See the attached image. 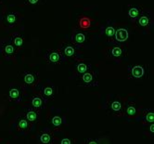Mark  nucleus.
Instances as JSON below:
<instances>
[{
	"label": "nucleus",
	"mask_w": 154,
	"mask_h": 144,
	"mask_svg": "<svg viewBox=\"0 0 154 144\" xmlns=\"http://www.w3.org/2000/svg\"><path fill=\"white\" fill-rule=\"evenodd\" d=\"M141 7H132L128 9V15L132 19H137V16L141 13Z\"/></svg>",
	"instance_id": "nucleus-25"
},
{
	"label": "nucleus",
	"mask_w": 154,
	"mask_h": 144,
	"mask_svg": "<svg viewBox=\"0 0 154 144\" xmlns=\"http://www.w3.org/2000/svg\"><path fill=\"white\" fill-rule=\"evenodd\" d=\"M142 120L144 124H153L154 123V113L151 109H147L142 114Z\"/></svg>",
	"instance_id": "nucleus-23"
},
{
	"label": "nucleus",
	"mask_w": 154,
	"mask_h": 144,
	"mask_svg": "<svg viewBox=\"0 0 154 144\" xmlns=\"http://www.w3.org/2000/svg\"><path fill=\"white\" fill-rule=\"evenodd\" d=\"M129 38V32L127 29L125 28H119L118 30H116L115 32V36H114V40H115V44H122L125 43L128 40Z\"/></svg>",
	"instance_id": "nucleus-20"
},
{
	"label": "nucleus",
	"mask_w": 154,
	"mask_h": 144,
	"mask_svg": "<svg viewBox=\"0 0 154 144\" xmlns=\"http://www.w3.org/2000/svg\"><path fill=\"white\" fill-rule=\"evenodd\" d=\"M135 20H136V23L137 26L147 27V26L150 25V23H151L152 15L149 11L143 10V11H141V13L137 16V18Z\"/></svg>",
	"instance_id": "nucleus-17"
},
{
	"label": "nucleus",
	"mask_w": 154,
	"mask_h": 144,
	"mask_svg": "<svg viewBox=\"0 0 154 144\" xmlns=\"http://www.w3.org/2000/svg\"><path fill=\"white\" fill-rule=\"evenodd\" d=\"M81 84L84 86H97L98 85V74L97 71H90L79 76Z\"/></svg>",
	"instance_id": "nucleus-7"
},
{
	"label": "nucleus",
	"mask_w": 154,
	"mask_h": 144,
	"mask_svg": "<svg viewBox=\"0 0 154 144\" xmlns=\"http://www.w3.org/2000/svg\"><path fill=\"white\" fill-rule=\"evenodd\" d=\"M87 39H88V36L86 35L85 32L77 31L72 36V41L71 42L76 48L80 49L82 46H84L85 44L87 42Z\"/></svg>",
	"instance_id": "nucleus-15"
},
{
	"label": "nucleus",
	"mask_w": 154,
	"mask_h": 144,
	"mask_svg": "<svg viewBox=\"0 0 154 144\" xmlns=\"http://www.w3.org/2000/svg\"><path fill=\"white\" fill-rule=\"evenodd\" d=\"M138 114V109L135 102H125V114L130 118H134Z\"/></svg>",
	"instance_id": "nucleus-21"
},
{
	"label": "nucleus",
	"mask_w": 154,
	"mask_h": 144,
	"mask_svg": "<svg viewBox=\"0 0 154 144\" xmlns=\"http://www.w3.org/2000/svg\"><path fill=\"white\" fill-rule=\"evenodd\" d=\"M77 49H78V48H76L72 42L63 43L60 48V51L66 60H67V58H73L74 56H76Z\"/></svg>",
	"instance_id": "nucleus-12"
},
{
	"label": "nucleus",
	"mask_w": 154,
	"mask_h": 144,
	"mask_svg": "<svg viewBox=\"0 0 154 144\" xmlns=\"http://www.w3.org/2000/svg\"><path fill=\"white\" fill-rule=\"evenodd\" d=\"M15 127L17 128V130L23 134H27V133L31 132L32 129H34V126H32L30 122L25 118V116L23 115H20L17 120H16V123H15Z\"/></svg>",
	"instance_id": "nucleus-11"
},
{
	"label": "nucleus",
	"mask_w": 154,
	"mask_h": 144,
	"mask_svg": "<svg viewBox=\"0 0 154 144\" xmlns=\"http://www.w3.org/2000/svg\"><path fill=\"white\" fill-rule=\"evenodd\" d=\"M1 2H2V0H0V4H1Z\"/></svg>",
	"instance_id": "nucleus-30"
},
{
	"label": "nucleus",
	"mask_w": 154,
	"mask_h": 144,
	"mask_svg": "<svg viewBox=\"0 0 154 144\" xmlns=\"http://www.w3.org/2000/svg\"><path fill=\"white\" fill-rule=\"evenodd\" d=\"M47 103L48 102L39 94H34V95L29 98V105H30V107L39 111V112L46 107Z\"/></svg>",
	"instance_id": "nucleus-14"
},
{
	"label": "nucleus",
	"mask_w": 154,
	"mask_h": 144,
	"mask_svg": "<svg viewBox=\"0 0 154 144\" xmlns=\"http://www.w3.org/2000/svg\"><path fill=\"white\" fill-rule=\"evenodd\" d=\"M115 32L116 30L112 24H106L103 25L101 28V35L103 36V37L108 42H112L113 44H115V40H114Z\"/></svg>",
	"instance_id": "nucleus-18"
},
{
	"label": "nucleus",
	"mask_w": 154,
	"mask_h": 144,
	"mask_svg": "<svg viewBox=\"0 0 154 144\" xmlns=\"http://www.w3.org/2000/svg\"><path fill=\"white\" fill-rule=\"evenodd\" d=\"M25 86L23 85L15 84L10 86L9 89L8 91V97L11 102H14L16 103H19L23 101L24 93H25Z\"/></svg>",
	"instance_id": "nucleus-2"
},
{
	"label": "nucleus",
	"mask_w": 154,
	"mask_h": 144,
	"mask_svg": "<svg viewBox=\"0 0 154 144\" xmlns=\"http://www.w3.org/2000/svg\"><path fill=\"white\" fill-rule=\"evenodd\" d=\"M38 144H54L55 143V133L50 128H45L40 131L36 138Z\"/></svg>",
	"instance_id": "nucleus-8"
},
{
	"label": "nucleus",
	"mask_w": 154,
	"mask_h": 144,
	"mask_svg": "<svg viewBox=\"0 0 154 144\" xmlns=\"http://www.w3.org/2000/svg\"><path fill=\"white\" fill-rule=\"evenodd\" d=\"M25 5H37L40 3V0H24Z\"/></svg>",
	"instance_id": "nucleus-27"
},
{
	"label": "nucleus",
	"mask_w": 154,
	"mask_h": 144,
	"mask_svg": "<svg viewBox=\"0 0 154 144\" xmlns=\"http://www.w3.org/2000/svg\"><path fill=\"white\" fill-rule=\"evenodd\" d=\"M0 51H1L4 58L7 60L15 59L18 53V49L12 45V43L9 40L2 42L1 47H0Z\"/></svg>",
	"instance_id": "nucleus-5"
},
{
	"label": "nucleus",
	"mask_w": 154,
	"mask_h": 144,
	"mask_svg": "<svg viewBox=\"0 0 154 144\" xmlns=\"http://www.w3.org/2000/svg\"><path fill=\"white\" fill-rule=\"evenodd\" d=\"M50 123L54 127L55 129H59V128H61V127L64 125V119L60 115H54L51 118Z\"/></svg>",
	"instance_id": "nucleus-24"
},
{
	"label": "nucleus",
	"mask_w": 154,
	"mask_h": 144,
	"mask_svg": "<svg viewBox=\"0 0 154 144\" xmlns=\"http://www.w3.org/2000/svg\"><path fill=\"white\" fill-rule=\"evenodd\" d=\"M85 144H100L98 141L95 139H87L85 142Z\"/></svg>",
	"instance_id": "nucleus-28"
},
{
	"label": "nucleus",
	"mask_w": 154,
	"mask_h": 144,
	"mask_svg": "<svg viewBox=\"0 0 154 144\" xmlns=\"http://www.w3.org/2000/svg\"><path fill=\"white\" fill-rule=\"evenodd\" d=\"M59 144H73V141L70 138H63L59 141Z\"/></svg>",
	"instance_id": "nucleus-26"
},
{
	"label": "nucleus",
	"mask_w": 154,
	"mask_h": 144,
	"mask_svg": "<svg viewBox=\"0 0 154 144\" xmlns=\"http://www.w3.org/2000/svg\"><path fill=\"white\" fill-rule=\"evenodd\" d=\"M20 20V16L16 11H9L5 13L3 17V23L6 26L13 27L17 25Z\"/></svg>",
	"instance_id": "nucleus-13"
},
{
	"label": "nucleus",
	"mask_w": 154,
	"mask_h": 144,
	"mask_svg": "<svg viewBox=\"0 0 154 144\" xmlns=\"http://www.w3.org/2000/svg\"><path fill=\"white\" fill-rule=\"evenodd\" d=\"M23 115L34 127H35V125L38 124L39 119H40V112L39 111L32 108V107H26L24 110Z\"/></svg>",
	"instance_id": "nucleus-16"
},
{
	"label": "nucleus",
	"mask_w": 154,
	"mask_h": 144,
	"mask_svg": "<svg viewBox=\"0 0 154 144\" xmlns=\"http://www.w3.org/2000/svg\"><path fill=\"white\" fill-rule=\"evenodd\" d=\"M148 65H129L127 69V75L129 80L142 81L148 78L149 75Z\"/></svg>",
	"instance_id": "nucleus-1"
},
{
	"label": "nucleus",
	"mask_w": 154,
	"mask_h": 144,
	"mask_svg": "<svg viewBox=\"0 0 154 144\" xmlns=\"http://www.w3.org/2000/svg\"><path fill=\"white\" fill-rule=\"evenodd\" d=\"M74 68L76 71V74L78 76L83 75L86 73H88L92 70V64L90 62H85V61H79L74 65Z\"/></svg>",
	"instance_id": "nucleus-19"
},
{
	"label": "nucleus",
	"mask_w": 154,
	"mask_h": 144,
	"mask_svg": "<svg viewBox=\"0 0 154 144\" xmlns=\"http://www.w3.org/2000/svg\"><path fill=\"white\" fill-rule=\"evenodd\" d=\"M149 129H150L151 134L153 135V134H154V125H153V124H151V125H150V127H149Z\"/></svg>",
	"instance_id": "nucleus-29"
},
{
	"label": "nucleus",
	"mask_w": 154,
	"mask_h": 144,
	"mask_svg": "<svg viewBox=\"0 0 154 144\" xmlns=\"http://www.w3.org/2000/svg\"><path fill=\"white\" fill-rule=\"evenodd\" d=\"M45 59L49 64H61L66 61L60 49H49L45 55Z\"/></svg>",
	"instance_id": "nucleus-9"
},
{
	"label": "nucleus",
	"mask_w": 154,
	"mask_h": 144,
	"mask_svg": "<svg viewBox=\"0 0 154 144\" xmlns=\"http://www.w3.org/2000/svg\"><path fill=\"white\" fill-rule=\"evenodd\" d=\"M127 54V49L126 47L123 45H115L112 47L111 49H109L107 51L108 57L112 58V59H124Z\"/></svg>",
	"instance_id": "nucleus-10"
},
{
	"label": "nucleus",
	"mask_w": 154,
	"mask_h": 144,
	"mask_svg": "<svg viewBox=\"0 0 154 144\" xmlns=\"http://www.w3.org/2000/svg\"><path fill=\"white\" fill-rule=\"evenodd\" d=\"M9 41L12 43V45L18 50L20 49L24 45V37H23V36L21 34H18V33H17V34H13L11 36V37H10Z\"/></svg>",
	"instance_id": "nucleus-22"
},
{
	"label": "nucleus",
	"mask_w": 154,
	"mask_h": 144,
	"mask_svg": "<svg viewBox=\"0 0 154 144\" xmlns=\"http://www.w3.org/2000/svg\"><path fill=\"white\" fill-rule=\"evenodd\" d=\"M37 86H39V89H38L39 93L38 94L45 99L47 102H51L55 99V97L57 95V88L54 85L49 84V85H41L40 86L38 84Z\"/></svg>",
	"instance_id": "nucleus-3"
},
{
	"label": "nucleus",
	"mask_w": 154,
	"mask_h": 144,
	"mask_svg": "<svg viewBox=\"0 0 154 144\" xmlns=\"http://www.w3.org/2000/svg\"><path fill=\"white\" fill-rule=\"evenodd\" d=\"M23 85L26 87H35L39 84V74L35 71H25L23 74Z\"/></svg>",
	"instance_id": "nucleus-6"
},
{
	"label": "nucleus",
	"mask_w": 154,
	"mask_h": 144,
	"mask_svg": "<svg viewBox=\"0 0 154 144\" xmlns=\"http://www.w3.org/2000/svg\"><path fill=\"white\" fill-rule=\"evenodd\" d=\"M125 102H123L120 99H112L108 102L107 109L112 115L123 116L125 115Z\"/></svg>",
	"instance_id": "nucleus-4"
}]
</instances>
